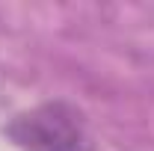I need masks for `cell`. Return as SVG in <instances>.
<instances>
[{
	"label": "cell",
	"instance_id": "6da1fadb",
	"mask_svg": "<svg viewBox=\"0 0 154 151\" xmlns=\"http://www.w3.org/2000/svg\"><path fill=\"white\" fill-rule=\"evenodd\" d=\"M3 136L21 151H95L86 116L68 101H45L12 116Z\"/></svg>",
	"mask_w": 154,
	"mask_h": 151
}]
</instances>
